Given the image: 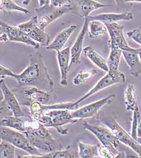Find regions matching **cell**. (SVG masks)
Returning a JSON list of instances; mask_svg holds the SVG:
<instances>
[{
    "label": "cell",
    "instance_id": "obj_1",
    "mask_svg": "<svg viewBox=\"0 0 141 158\" xmlns=\"http://www.w3.org/2000/svg\"><path fill=\"white\" fill-rule=\"evenodd\" d=\"M30 63L23 71L17 74L15 79L18 85L36 87L43 90L51 91L54 83L48 72L40 52L29 55Z\"/></svg>",
    "mask_w": 141,
    "mask_h": 158
},
{
    "label": "cell",
    "instance_id": "obj_2",
    "mask_svg": "<svg viewBox=\"0 0 141 158\" xmlns=\"http://www.w3.org/2000/svg\"><path fill=\"white\" fill-rule=\"evenodd\" d=\"M26 131L24 133L30 141L31 144L44 154L49 153L54 149L53 145L56 140L48 131L47 127L37 120H27Z\"/></svg>",
    "mask_w": 141,
    "mask_h": 158
},
{
    "label": "cell",
    "instance_id": "obj_3",
    "mask_svg": "<svg viewBox=\"0 0 141 158\" xmlns=\"http://www.w3.org/2000/svg\"><path fill=\"white\" fill-rule=\"evenodd\" d=\"M39 122L47 127H53L62 135L68 134V129L66 125L74 124L78 122L71 115L68 110H51L43 113L37 120Z\"/></svg>",
    "mask_w": 141,
    "mask_h": 158
},
{
    "label": "cell",
    "instance_id": "obj_4",
    "mask_svg": "<svg viewBox=\"0 0 141 158\" xmlns=\"http://www.w3.org/2000/svg\"><path fill=\"white\" fill-rule=\"evenodd\" d=\"M83 126L84 129L94 134L102 145L109 148L114 158H117L119 153L118 147L121 143L117 136L107 127L90 124L86 122L83 123Z\"/></svg>",
    "mask_w": 141,
    "mask_h": 158
},
{
    "label": "cell",
    "instance_id": "obj_5",
    "mask_svg": "<svg viewBox=\"0 0 141 158\" xmlns=\"http://www.w3.org/2000/svg\"><path fill=\"white\" fill-rule=\"evenodd\" d=\"M0 139L6 141L22 150L30 154L38 155L43 158V155L33 147L25 135L10 127L1 126L0 127Z\"/></svg>",
    "mask_w": 141,
    "mask_h": 158
},
{
    "label": "cell",
    "instance_id": "obj_6",
    "mask_svg": "<svg viewBox=\"0 0 141 158\" xmlns=\"http://www.w3.org/2000/svg\"><path fill=\"white\" fill-rule=\"evenodd\" d=\"M102 122L117 136L120 143L131 148L138 154L139 158H141V144L130 135L115 118L112 117L107 118L104 119Z\"/></svg>",
    "mask_w": 141,
    "mask_h": 158
},
{
    "label": "cell",
    "instance_id": "obj_7",
    "mask_svg": "<svg viewBox=\"0 0 141 158\" xmlns=\"http://www.w3.org/2000/svg\"><path fill=\"white\" fill-rule=\"evenodd\" d=\"M126 78L125 75L121 72L119 70L115 72L109 71L106 73L104 77H103L97 82V83L94 85L92 89H91L86 94L83 96L79 100L74 102V103L76 105H80L82 102L93 96L95 94L115 84L118 83H124L126 81Z\"/></svg>",
    "mask_w": 141,
    "mask_h": 158
},
{
    "label": "cell",
    "instance_id": "obj_8",
    "mask_svg": "<svg viewBox=\"0 0 141 158\" xmlns=\"http://www.w3.org/2000/svg\"><path fill=\"white\" fill-rule=\"evenodd\" d=\"M18 27L39 45L46 47L50 44L49 35L38 24L37 16H33L29 21L19 24Z\"/></svg>",
    "mask_w": 141,
    "mask_h": 158
},
{
    "label": "cell",
    "instance_id": "obj_9",
    "mask_svg": "<svg viewBox=\"0 0 141 158\" xmlns=\"http://www.w3.org/2000/svg\"><path fill=\"white\" fill-rule=\"evenodd\" d=\"M115 98V94H110L103 99L84 105L75 110L71 111V115L74 118L78 120L93 117L104 106L112 103Z\"/></svg>",
    "mask_w": 141,
    "mask_h": 158
},
{
    "label": "cell",
    "instance_id": "obj_10",
    "mask_svg": "<svg viewBox=\"0 0 141 158\" xmlns=\"http://www.w3.org/2000/svg\"><path fill=\"white\" fill-rule=\"evenodd\" d=\"M110 36L109 45L116 46L122 51H133L135 48L128 44L124 35V26L118 23H105Z\"/></svg>",
    "mask_w": 141,
    "mask_h": 158
},
{
    "label": "cell",
    "instance_id": "obj_11",
    "mask_svg": "<svg viewBox=\"0 0 141 158\" xmlns=\"http://www.w3.org/2000/svg\"><path fill=\"white\" fill-rule=\"evenodd\" d=\"M0 32L6 34L10 42L23 43L36 49L39 48L40 46L37 43L33 40L21 30L18 26L15 27L10 25L2 20H0Z\"/></svg>",
    "mask_w": 141,
    "mask_h": 158
},
{
    "label": "cell",
    "instance_id": "obj_12",
    "mask_svg": "<svg viewBox=\"0 0 141 158\" xmlns=\"http://www.w3.org/2000/svg\"><path fill=\"white\" fill-rule=\"evenodd\" d=\"M36 11L44 13V15L39 16H37V22L39 25L43 29H45L48 25L53 23L63 15L72 10V6H67L63 7H54L49 5L45 8H38L36 9Z\"/></svg>",
    "mask_w": 141,
    "mask_h": 158
},
{
    "label": "cell",
    "instance_id": "obj_13",
    "mask_svg": "<svg viewBox=\"0 0 141 158\" xmlns=\"http://www.w3.org/2000/svg\"><path fill=\"white\" fill-rule=\"evenodd\" d=\"M90 20L88 17L84 18V23L82 28L78 34L77 39L73 45L70 48V68L72 64H80V57L83 52V42L86 33L88 30V25Z\"/></svg>",
    "mask_w": 141,
    "mask_h": 158
},
{
    "label": "cell",
    "instance_id": "obj_14",
    "mask_svg": "<svg viewBox=\"0 0 141 158\" xmlns=\"http://www.w3.org/2000/svg\"><path fill=\"white\" fill-rule=\"evenodd\" d=\"M0 89L2 94L3 101L12 111L13 115L17 117H23L24 113L19 103L2 78L0 79Z\"/></svg>",
    "mask_w": 141,
    "mask_h": 158
},
{
    "label": "cell",
    "instance_id": "obj_15",
    "mask_svg": "<svg viewBox=\"0 0 141 158\" xmlns=\"http://www.w3.org/2000/svg\"><path fill=\"white\" fill-rule=\"evenodd\" d=\"M76 2V6L72 7V13L82 18H86L97 9L104 8L110 5L101 3L95 0H73Z\"/></svg>",
    "mask_w": 141,
    "mask_h": 158
},
{
    "label": "cell",
    "instance_id": "obj_16",
    "mask_svg": "<svg viewBox=\"0 0 141 158\" xmlns=\"http://www.w3.org/2000/svg\"><path fill=\"white\" fill-rule=\"evenodd\" d=\"M70 47H67L57 52V58L60 73V84L64 87L68 85V73L70 68Z\"/></svg>",
    "mask_w": 141,
    "mask_h": 158
},
{
    "label": "cell",
    "instance_id": "obj_17",
    "mask_svg": "<svg viewBox=\"0 0 141 158\" xmlns=\"http://www.w3.org/2000/svg\"><path fill=\"white\" fill-rule=\"evenodd\" d=\"M90 21H99L104 23H118L120 21H131L134 19L133 13L131 11H125L120 13H106L88 17Z\"/></svg>",
    "mask_w": 141,
    "mask_h": 158
},
{
    "label": "cell",
    "instance_id": "obj_18",
    "mask_svg": "<svg viewBox=\"0 0 141 158\" xmlns=\"http://www.w3.org/2000/svg\"><path fill=\"white\" fill-rule=\"evenodd\" d=\"M76 28V25H72L61 31L56 35L53 42L46 46V49L49 50H54L56 52L63 49L64 46L65 45L71 34L73 33Z\"/></svg>",
    "mask_w": 141,
    "mask_h": 158
},
{
    "label": "cell",
    "instance_id": "obj_19",
    "mask_svg": "<svg viewBox=\"0 0 141 158\" xmlns=\"http://www.w3.org/2000/svg\"><path fill=\"white\" fill-rule=\"evenodd\" d=\"M122 56L129 67L131 75L135 78L139 77L141 74V62L136 49L133 51H122Z\"/></svg>",
    "mask_w": 141,
    "mask_h": 158
},
{
    "label": "cell",
    "instance_id": "obj_20",
    "mask_svg": "<svg viewBox=\"0 0 141 158\" xmlns=\"http://www.w3.org/2000/svg\"><path fill=\"white\" fill-rule=\"evenodd\" d=\"M24 94L29 101L39 102L42 105H47L51 98V96L48 91L36 87L25 89L24 90Z\"/></svg>",
    "mask_w": 141,
    "mask_h": 158
},
{
    "label": "cell",
    "instance_id": "obj_21",
    "mask_svg": "<svg viewBox=\"0 0 141 158\" xmlns=\"http://www.w3.org/2000/svg\"><path fill=\"white\" fill-rule=\"evenodd\" d=\"M83 52L87 58L97 68L105 72H109L107 60L100 55L92 46H88L83 48Z\"/></svg>",
    "mask_w": 141,
    "mask_h": 158
},
{
    "label": "cell",
    "instance_id": "obj_22",
    "mask_svg": "<svg viewBox=\"0 0 141 158\" xmlns=\"http://www.w3.org/2000/svg\"><path fill=\"white\" fill-rule=\"evenodd\" d=\"M26 120L22 117H17L14 115L7 116L0 120V126L10 127L22 133L26 131Z\"/></svg>",
    "mask_w": 141,
    "mask_h": 158
},
{
    "label": "cell",
    "instance_id": "obj_23",
    "mask_svg": "<svg viewBox=\"0 0 141 158\" xmlns=\"http://www.w3.org/2000/svg\"><path fill=\"white\" fill-rule=\"evenodd\" d=\"M109 46L110 48V54L107 60L109 71H118L119 70V65L122 51L116 46Z\"/></svg>",
    "mask_w": 141,
    "mask_h": 158
},
{
    "label": "cell",
    "instance_id": "obj_24",
    "mask_svg": "<svg viewBox=\"0 0 141 158\" xmlns=\"http://www.w3.org/2000/svg\"><path fill=\"white\" fill-rule=\"evenodd\" d=\"M124 103L126 110L128 111H133L138 105L136 95V90L133 84H129L127 85L124 93Z\"/></svg>",
    "mask_w": 141,
    "mask_h": 158
},
{
    "label": "cell",
    "instance_id": "obj_25",
    "mask_svg": "<svg viewBox=\"0 0 141 158\" xmlns=\"http://www.w3.org/2000/svg\"><path fill=\"white\" fill-rule=\"evenodd\" d=\"M79 156L82 158H93L100 157L98 146L96 145H91L79 141Z\"/></svg>",
    "mask_w": 141,
    "mask_h": 158
},
{
    "label": "cell",
    "instance_id": "obj_26",
    "mask_svg": "<svg viewBox=\"0 0 141 158\" xmlns=\"http://www.w3.org/2000/svg\"><path fill=\"white\" fill-rule=\"evenodd\" d=\"M88 33L90 38L95 39L107 34V29L105 24L99 21H90L88 25Z\"/></svg>",
    "mask_w": 141,
    "mask_h": 158
},
{
    "label": "cell",
    "instance_id": "obj_27",
    "mask_svg": "<svg viewBox=\"0 0 141 158\" xmlns=\"http://www.w3.org/2000/svg\"><path fill=\"white\" fill-rule=\"evenodd\" d=\"M0 10L2 11L5 15H7L11 11H19L25 15L30 13V11L27 9L18 5L13 0H1Z\"/></svg>",
    "mask_w": 141,
    "mask_h": 158
},
{
    "label": "cell",
    "instance_id": "obj_28",
    "mask_svg": "<svg viewBox=\"0 0 141 158\" xmlns=\"http://www.w3.org/2000/svg\"><path fill=\"white\" fill-rule=\"evenodd\" d=\"M97 73V71L95 69L82 70L78 72L76 76L72 80L73 84L75 85H80L92 79Z\"/></svg>",
    "mask_w": 141,
    "mask_h": 158
},
{
    "label": "cell",
    "instance_id": "obj_29",
    "mask_svg": "<svg viewBox=\"0 0 141 158\" xmlns=\"http://www.w3.org/2000/svg\"><path fill=\"white\" fill-rule=\"evenodd\" d=\"M16 157V147L6 141L0 139V158Z\"/></svg>",
    "mask_w": 141,
    "mask_h": 158
},
{
    "label": "cell",
    "instance_id": "obj_30",
    "mask_svg": "<svg viewBox=\"0 0 141 158\" xmlns=\"http://www.w3.org/2000/svg\"><path fill=\"white\" fill-rule=\"evenodd\" d=\"M25 105L28 107L31 117L33 120L37 121L39 117L45 112L44 110V105L39 102L29 101L27 104H25Z\"/></svg>",
    "mask_w": 141,
    "mask_h": 158
},
{
    "label": "cell",
    "instance_id": "obj_31",
    "mask_svg": "<svg viewBox=\"0 0 141 158\" xmlns=\"http://www.w3.org/2000/svg\"><path fill=\"white\" fill-rule=\"evenodd\" d=\"M70 146L65 150H54L49 153L43 155V158H75L79 156L72 153L70 152Z\"/></svg>",
    "mask_w": 141,
    "mask_h": 158
},
{
    "label": "cell",
    "instance_id": "obj_32",
    "mask_svg": "<svg viewBox=\"0 0 141 158\" xmlns=\"http://www.w3.org/2000/svg\"><path fill=\"white\" fill-rule=\"evenodd\" d=\"M133 118H132V125H131V136L136 140L137 136V128L138 124L141 120V114L139 111V108L138 105L135 108L134 111H133Z\"/></svg>",
    "mask_w": 141,
    "mask_h": 158
},
{
    "label": "cell",
    "instance_id": "obj_33",
    "mask_svg": "<svg viewBox=\"0 0 141 158\" xmlns=\"http://www.w3.org/2000/svg\"><path fill=\"white\" fill-rule=\"evenodd\" d=\"M127 36L137 44L141 45V30L136 28L127 32Z\"/></svg>",
    "mask_w": 141,
    "mask_h": 158
},
{
    "label": "cell",
    "instance_id": "obj_34",
    "mask_svg": "<svg viewBox=\"0 0 141 158\" xmlns=\"http://www.w3.org/2000/svg\"><path fill=\"white\" fill-rule=\"evenodd\" d=\"M13 115L12 111L8 108L7 105L5 102L2 100L0 101V118L1 119L3 117Z\"/></svg>",
    "mask_w": 141,
    "mask_h": 158
},
{
    "label": "cell",
    "instance_id": "obj_35",
    "mask_svg": "<svg viewBox=\"0 0 141 158\" xmlns=\"http://www.w3.org/2000/svg\"><path fill=\"white\" fill-rule=\"evenodd\" d=\"M17 74L13 72L11 70L8 68H5L0 64V78L4 77H11L15 78Z\"/></svg>",
    "mask_w": 141,
    "mask_h": 158
},
{
    "label": "cell",
    "instance_id": "obj_36",
    "mask_svg": "<svg viewBox=\"0 0 141 158\" xmlns=\"http://www.w3.org/2000/svg\"><path fill=\"white\" fill-rule=\"evenodd\" d=\"M73 0H50V5L54 7H63L67 6H70Z\"/></svg>",
    "mask_w": 141,
    "mask_h": 158
},
{
    "label": "cell",
    "instance_id": "obj_37",
    "mask_svg": "<svg viewBox=\"0 0 141 158\" xmlns=\"http://www.w3.org/2000/svg\"><path fill=\"white\" fill-rule=\"evenodd\" d=\"M98 152L101 158H113L114 156L111 153V152L107 147L103 145L98 146Z\"/></svg>",
    "mask_w": 141,
    "mask_h": 158
},
{
    "label": "cell",
    "instance_id": "obj_38",
    "mask_svg": "<svg viewBox=\"0 0 141 158\" xmlns=\"http://www.w3.org/2000/svg\"><path fill=\"white\" fill-rule=\"evenodd\" d=\"M39 6L41 9L45 8L50 5V0H38Z\"/></svg>",
    "mask_w": 141,
    "mask_h": 158
},
{
    "label": "cell",
    "instance_id": "obj_39",
    "mask_svg": "<svg viewBox=\"0 0 141 158\" xmlns=\"http://www.w3.org/2000/svg\"><path fill=\"white\" fill-rule=\"evenodd\" d=\"M8 38L7 36L6 35V34L4 33H1L0 35V44L1 43H4V42H8Z\"/></svg>",
    "mask_w": 141,
    "mask_h": 158
},
{
    "label": "cell",
    "instance_id": "obj_40",
    "mask_svg": "<svg viewBox=\"0 0 141 158\" xmlns=\"http://www.w3.org/2000/svg\"><path fill=\"white\" fill-rule=\"evenodd\" d=\"M137 136L139 138H141V120L137 128Z\"/></svg>",
    "mask_w": 141,
    "mask_h": 158
},
{
    "label": "cell",
    "instance_id": "obj_41",
    "mask_svg": "<svg viewBox=\"0 0 141 158\" xmlns=\"http://www.w3.org/2000/svg\"><path fill=\"white\" fill-rule=\"evenodd\" d=\"M32 0H24L23 2V6H28L32 1Z\"/></svg>",
    "mask_w": 141,
    "mask_h": 158
},
{
    "label": "cell",
    "instance_id": "obj_42",
    "mask_svg": "<svg viewBox=\"0 0 141 158\" xmlns=\"http://www.w3.org/2000/svg\"><path fill=\"white\" fill-rule=\"evenodd\" d=\"M124 1L127 2H141V0H124Z\"/></svg>",
    "mask_w": 141,
    "mask_h": 158
},
{
    "label": "cell",
    "instance_id": "obj_43",
    "mask_svg": "<svg viewBox=\"0 0 141 158\" xmlns=\"http://www.w3.org/2000/svg\"><path fill=\"white\" fill-rule=\"evenodd\" d=\"M136 51H137V53H138V55L139 59L141 60V48L136 49Z\"/></svg>",
    "mask_w": 141,
    "mask_h": 158
},
{
    "label": "cell",
    "instance_id": "obj_44",
    "mask_svg": "<svg viewBox=\"0 0 141 158\" xmlns=\"http://www.w3.org/2000/svg\"><path fill=\"white\" fill-rule=\"evenodd\" d=\"M136 140L138 141V143H139L141 144V138H139V137H138V138H137V139H136Z\"/></svg>",
    "mask_w": 141,
    "mask_h": 158
},
{
    "label": "cell",
    "instance_id": "obj_45",
    "mask_svg": "<svg viewBox=\"0 0 141 158\" xmlns=\"http://www.w3.org/2000/svg\"><path fill=\"white\" fill-rule=\"evenodd\" d=\"M115 2H117V4L118 5H119L120 3H121V0H115Z\"/></svg>",
    "mask_w": 141,
    "mask_h": 158
},
{
    "label": "cell",
    "instance_id": "obj_46",
    "mask_svg": "<svg viewBox=\"0 0 141 158\" xmlns=\"http://www.w3.org/2000/svg\"><path fill=\"white\" fill-rule=\"evenodd\" d=\"M1 0H0V6H1Z\"/></svg>",
    "mask_w": 141,
    "mask_h": 158
}]
</instances>
